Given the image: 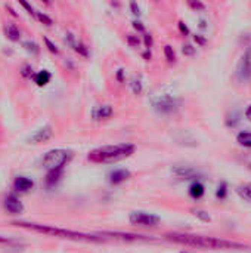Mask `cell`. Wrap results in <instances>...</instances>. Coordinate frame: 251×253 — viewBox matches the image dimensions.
Wrapping results in <instances>:
<instances>
[{"label":"cell","mask_w":251,"mask_h":253,"mask_svg":"<svg viewBox=\"0 0 251 253\" xmlns=\"http://www.w3.org/2000/svg\"><path fill=\"white\" fill-rule=\"evenodd\" d=\"M34 187V181L28 176H18L13 182V188L18 193H28L30 190H33Z\"/></svg>","instance_id":"11"},{"label":"cell","mask_w":251,"mask_h":253,"mask_svg":"<svg viewBox=\"0 0 251 253\" xmlns=\"http://www.w3.org/2000/svg\"><path fill=\"white\" fill-rule=\"evenodd\" d=\"M22 76L24 77H31L33 76V68L30 65H24L22 67Z\"/></svg>","instance_id":"26"},{"label":"cell","mask_w":251,"mask_h":253,"mask_svg":"<svg viewBox=\"0 0 251 253\" xmlns=\"http://www.w3.org/2000/svg\"><path fill=\"white\" fill-rule=\"evenodd\" d=\"M183 53L188 55V56H192V55L195 53V47H194L192 44H185V46H183Z\"/></svg>","instance_id":"25"},{"label":"cell","mask_w":251,"mask_h":253,"mask_svg":"<svg viewBox=\"0 0 251 253\" xmlns=\"http://www.w3.org/2000/svg\"><path fill=\"white\" fill-rule=\"evenodd\" d=\"M195 215L197 216H200L201 219H204V221H210V216L209 215H206V212H203V211H197L195 212Z\"/></svg>","instance_id":"28"},{"label":"cell","mask_w":251,"mask_h":253,"mask_svg":"<svg viewBox=\"0 0 251 253\" xmlns=\"http://www.w3.org/2000/svg\"><path fill=\"white\" fill-rule=\"evenodd\" d=\"M237 77L241 82H247L251 79V46L246 49V52L243 53L238 67H237Z\"/></svg>","instance_id":"7"},{"label":"cell","mask_w":251,"mask_h":253,"mask_svg":"<svg viewBox=\"0 0 251 253\" xmlns=\"http://www.w3.org/2000/svg\"><path fill=\"white\" fill-rule=\"evenodd\" d=\"M130 224L133 225H141V227H155L160 224V216L154 215V213H148V212H142V211H136L132 212L129 216Z\"/></svg>","instance_id":"5"},{"label":"cell","mask_w":251,"mask_h":253,"mask_svg":"<svg viewBox=\"0 0 251 253\" xmlns=\"http://www.w3.org/2000/svg\"><path fill=\"white\" fill-rule=\"evenodd\" d=\"M130 170L127 169H115L109 173V182L114 184V185H118L124 181H127L130 178Z\"/></svg>","instance_id":"14"},{"label":"cell","mask_w":251,"mask_h":253,"mask_svg":"<svg viewBox=\"0 0 251 253\" xmlns=\"http://www.w3.org/2000/svg\"><path fill=\"white\" fill-rule=\"evenodd\" d=\"M52 135H53L52 127H50L49 125H46V126H43L41 129L36 130V132L31 135V138L28 139V142H30V144H40V142H46V141H49V139L52 138Z\"/></svg>","instance_id":"10"},{"label":"cell","mask_w":251,"mask_h":253,"mask_svg":"<svg viewBox=\"0 0 251 253\" xmlns=\"http://www.w3.org/2000/svg\"><path fill=\"white\" fill-rule=\"evenodd\" d=\"M112 114H114V110L111 105H98L92 111V116L95 120H105V119H109Z\"/></svg>","instance_id":"13"},{"label":"cell","mask_w":251,"mask_h":253,"mask_svg":"<svg viewBox=\"0 0 251 253\" xmlns=\"http://www.w3.org/2000/svg\"><path fill=\"white\" fill-rule=\"evenodd\" d=\"M164 55H166V59L169 61V62H175V59H176V55H175V50H173V47L172 46H166L164 47Z\"/></svg>","instance_id":"22"},{"label":"cell","mask_w":251,"mask_h":253,"mask_svg":"<svg viewBox=\"0 0 251 253\" xmlns=\"http://www.w3.org/2000/svg\"><path fill=\"white\" fill-rule=\"evenodd\" d=\"M10 242V239H7V237H3V236H0V243H9Z\"/></svg>","instance_id":"32"},{"label":"cell","mask_w":251,"mask_h":253,"mask_svg":"<svg viewBox=\"0 0 251 253\" xmlns=\"http://www.w3.org/2000/svg\"><path fill=\"white\" fill-rule=\"evenodd\" d=\"M130 7H132V10H133L135 15H139V13H141V12H139V6H138L136 3H130Z\"/></svg>","instance_id":"29"},{"label":"cell","mask_w":251,"mask_h":253,"mask_svg":"<svg viewBox=\"0 0 251 253\" xmlns=\"http://www.w3.org/2000/svg\"><path fill=\"white\" fill-rule=\"evenodd\" d=\"M4 34L12 42H18L21 39V31H19V28L15 24H7L4 27Z\"/></svg>","instance_id":"16"},{"label":"cell","mask_w":251,"mask_h":253,"mask_svg":"<svg viewBox=\"0 0 251 253\" xmlns=\"http://www.w3.org/2000/svg\"><path fill=\"white\" fill-rule=\"evenodd\" d=\"M189 6L194 7V9H200V10H204V9H206V6H204L203 3H200V1H197V3L192 1V3H189Z\"/></svg>","instance_id":"27"},{"label":"cell","mask_w":251,"mask_h":253,"mask_svg":"<svg viewBox=\"0 0 251 253\" xmlns=\"http://www.w3.org/2000/svg\"><path fill=\"white\" fill-rule=\"evenodd\" d=\"M64 40H65V43L74 50V52H77L78 55H83V56H89V50H87V47L72 34V33H65V37H64Z\"/></svg>","instance_id":"9"},{"label":"cell","mask_w":251,"mask_h":253,"mask_svg":"<svg viewBox=\"0 0 251 253\" xmlns=\"http://www.w3.org/2000/svg\"><path fill=\"white\" fill-rule=\"evenodd\" d=\"M237 141L240 145L251 148V132H240L237 135Z\"/></svg>","instance_id":"20"},{"label":"cell","mask_w":251,"mask_h":253,"mask_svg":"<svg viewBox=\"0 0 251 253\" xmlns=\"http://www.w3.org/2000/svg\"><path fill=\"white\" fill-rule=\"evenodd\" d=\"M180 253H189V252H180Z\"/></svg>","instance_id":"34"},{"label":"cell","mask_w":251,"mask_h":253,"mask_svg":"<svg viewBox=\"0 0 251 253\" xmlns=\"http://www.w3.org/2000/svg\"><path fill=\"white\" fill-rule=\"evenodd\" d=\"M50 79H52V74L47 71V70H41V71H38L36 76H34V82H36V84L37 86H46L49 82H50Z\"/></svg>","instance_id":"17"},{"label":"cell","mask_w":251,"mask_h":253,"mask_svg":"<svg viewBox=\"0 0 251 253\" xmlns=\"http://www.w3.org/2000/svg\"><path fill=\"white\" fill-rule=\"evenodd\" d=\"M13 225L27 228V230H33L36 233H41V234H49V236H55V237H61V239H67V240H75V242H104V236H93V234H86V233H78V231H72V230H65V228H58L53 225H43V224H36V222H24V221H18L13 222Z\"/></svg>","instance_id":"2"},{"label":"cell","mask_w":251,"mask_h":253,"mask_svg":"<svg viewBox=\"0 0 251 253\" xmlns=\"http://www.w3.org/2000/svg\"><path fill=\"white\" fill-rule=\"evenodd\" d=\"M44 43H46V46H47V49L52 52V53H59V49L49 40V39H44Z\"/></svg>","instance_id":"24"},{"label":"cell","mask_w":251,"mask_h":253,"mask_svg":"<svg viewBox=\"0 0 251 253\" xmlns=\"http://www.w3.org/2000/svg\"><path fill=\"white\" fill-rule=\"evenodd\" d=\"M22 46H24V49H25L27 52H30L31 55H37V53L40 52V47H38V44H37L36 42L27 40V42L22 43Z\"/></svg>","instance_id":"21"},{"label":"cell","mask_w":251,"mask_h":253,"mask_svg":"<svg viewBox=\"0 0 251 253\" xmlns=\"http://www.w3.org/2000/svg\"><path fill=\"white\" fill-rule=\"evenodd\" d=\"M179 28H180V31L183 33V34H188L189 33V30H188V27L183 24V22H179Z\"/></svg>","instance_id":"30"},{"label":"cell","mask_w":251,"mask_h":253,"mask_svg":"<svg viewBox=\"0 0 251 253\" xmlns=\"http://www.w3.org/2000/svg\"><path fill=\"white\" fill-rule=\"evenodd\" d=\"M172 172L179 178V179H195L198 176L197 170L192 169V168H188V166H178V168H173Z\"/></svg>","instance_id":"12"},{"label":"cell","mask_w":251,"mask_h":253,"mask_svg":"<svg viewBox=\"0 0 251 253\" xmlns=\"http://www.w3.org/2000/svg\"><path fill=\"white\" fill-rule=\"evenodd\" d=\"M135 150L136 147L129 142L104 145V147L92 150L87 156V160L92 163H115V162L130 157L135 153Z\"/></svg>","instance_id":"3"},{"label":"cell","mask_w":251,"mask_h":253,"mask_svg":"<svg viewBox=\"0 0 251 253\" xmlns=\"http://www.w3.org/2000/svg\"><path fill=\"white\" fill-rule=\"evenodd\" d=\"M246 117L251 122V105H249V108L246 110Z\"/></svg>","instance_id":"31"},{"label":"cell","mask_w":251,"mask_h":253,"mask_svg":"<svg viewBox=\"0 0 251 253\" xmlns=\"http://www.w3.org/2000/svg\"><path fill=\"white\" fill-rule=\"evenodd\" d=\"M166 239L183 245V246H191V248H198V249H209V251H240L244 249L246 246L237 242L225 240V239H217V237H209V236H197V234H188V233H172L166 234Z\"/></svg>","instance_id":"1"},{"label":"cell","mask_w":251,"mask_h":253,"mask_svg":"<svg viewBox=\"0 0 251 253\" xmlns=\"http://www.w3.org/2000/svg\"><path fill=\"white\" fill-rule=\"evenodd\" d=\"M189 194L194 199H201L204 196V185L200 184V182H194L191 185V188H189Z\"/></svg>","instance_id":"19"},{"label":"cell","mask_w":251,"mask_h":253,"mask_svg":"<svg viewBox=\"0 0 251 253\" xmlns=\"http://www.w3.org/2000/svg\"><path fill=\"white\" fill-rule=\"evenodd\" d=\"M152 105H154V108H155L158 113L169 114V113L176 111V108H178L179 102H178V99H176L175 96H172V95L166 93V95H161V96L155 98V99L152 101Z\"/></svg>","instance_id":"6"},{"label":"cell","mask_w":251,"mask_h":253,"mask_svg":"<svg viewBox=\"0 0 251 253\" xmlns=\"http://www.w3.org/2000/svg\"><path fill=\"white\" fill-rule=\"evenodd\" d=\"M195 40H198L200 43H206V40H204V39H201L200 36H195Z\"/></svg>","instance_id":"33"},{"label":"cell","mask_w":251,"mask_h":253,"mask_svg":"<svg viewBox=\"0 0 251 253\" xmlns=\"http://www.w3.org/2000/svg\"><path fill=\"white\" fill-rule=\"evenodd\" d=\"M4 209L10 213V215H19L24 211V205L19 200V197L16 194H9L4 199Z\"/></svg>","instance_id":"8"},{"label":"cell","mask_w":251,"mask_h":253,"mask_svg":"<svg viewBox=\"0 0 251 253\" xmlns=\"http://www.w3.org/2000/svg\"><path fill=\"white\" fill-rule=\"evenodd\" d=\"M237 194L243 199V200H246V202H249L251 203V184H244V185H240V187H237Z\"/></svg>","instance_id":"18"},{"label":"cell","mask_w":251,"mask_h":253,"mask_svg":"<svg viewBox=\"0 0 251 253\" xmlns=\"http://www.w3.org/2000/svg\"><path fill=\"white\" fill-rule=\"evenodd\" d=\"M21 4H22L31 15H34L40 22H43V24H46V25H52V19H50L46 13H43V12H40V10H36L31 4H28V3H25V1H21Z\"/></svg>","instance_id":"15"},{"label":"cell","mask_w":251,"mask_h":253,"mask_svg":"<svg viewBox=\"0 0 251 253\" xmlns=\"http://www.w3.org/2000/svg\"><path fill=\"white\" fill-rule=\"evenodd\" d=\"M226 188H228L226 182H222V184L219 185V188H217V197L225 199V196H226Z\"/></svg>","instance_id":"23"},{"label":"cell","mask_w":251,"mask_h":253,"mask_svg":"<svg viewBox=\"0 0 251 253\" xmlns=\"http://www.w3.org/2000/svg\"><path fill=\"white\" fill-rule=\"evenodd\" d=\"M71 157H72V151L65 148H53L44 154L41 163L47 172H62L64 166H67Z\"/></svg>","instance_id":"4"}]
</instances>
